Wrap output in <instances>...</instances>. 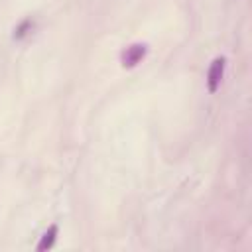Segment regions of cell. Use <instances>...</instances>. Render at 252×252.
<instances>
[{
	"label": "cell",
	"instance_id": "2",
	"mask_svg": "<svg viewBox=\"0 0 252 252\" xmlns=\"http://www.w3.org/2000/svg\"><path fill=\"white\" fill-rule=\"evenodd\" d=\"M222 73H224V59L222 57H217L211 67H209V75H207V85H209V91L215 93L220 85V79H222Z\"/></svg>",
	"mask_w": 252,
	"mask_h": 252
},
{
	"label": "cell",
	"instance_id": "1",
	"mask_svg": "<svg viewBox=\"0 0 252 252\" xmlns=\"http://www.w3.org/2000/svg\"><path fill=\"white\" fill-rule=\"evenodd\" d=\"M146 55V45L144 43H134L122 51V65L124 67H134L138 65Z\"/></svg>",
	"mask_w": 252,
	"mask_h": 252
},
{
	"label": "cell",
	"instance_id": "4",
	"mask_svg": "<svg viewBox=\"0 0 252 252\" xmlns=\"http://www.w3.org/2000/svg\"><path fill=\"white\" fill-rule=\"evenodd\" d=\"M32 30H33V22H32V20H24V22L14 30V39H24Z\"/></svg>",
	"mask_w": 252,
	"mask_h": 252
},
{
	"label": "cell",
	"instance_id": "3",
	"mask_svg": "<svg viewBox=\"0 0 252 252\" xmlns=\"http://www.w3.org/2000/svg\"><path fill=\"white\" fill-rule=\"evenodd\" d=\"M55 234H57V226H49V230L43 234L41 242L37 244V250H45V248H51L53 242H55Z\"/></svg>",
	"mask_w": 252,
	"mask_h": 252
}]
</instances>
